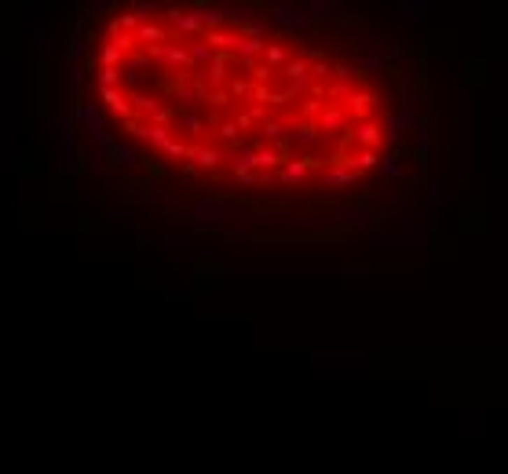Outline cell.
Returning a JSON list of instances; mask_svg holds the SVG:
<instances>
[{
	"mask_svg": "<svg viewBox=\"0 0 508 474\" xmlns=\"http://www.w3.org/2000/svg\"><path fill=\"white\" fill-rule=\"evenodd\" d=\"M190 219H194V226L205 234V230H212V226H224V223H234L238 219V208L227 205L224 198H198L194 208H190Z\"/></svg>",
	"mask_w": 508,
	"mask_h": 474,
	"instance_id": "6da1fadb",
	"label": "cell"
},
{
	"mask_svg": "<svg viewBox=\"0 0 508 474\" xmlns=\"http://www.w3.org/2000/svg\"><path fill=\"white\" fill-rule=\"evenodd\" d=\"M414 117H417V110H414V91L402 88V91H399V103H395V110L388 113V121H384V139H388V142H402L406 132L414 128Z\"/></svg>",
	"mask_w": 508,
	"mask_h": 474,
	"instance_id": "7a4b0ae2",
	"label": "cell"
},
{
	"mask_svg": "<svg viewBox=\"0 0 508 474\" xmlns=\"http://www.w3.org/2000/svg\"><path fill=\"white\" fill-rule=\"evenodd\" d=\"M165 26H172L176 34H183V37H205V22H201V8H190V11H183V8H168L165 11Z\"/></svg>",
	"mask_w": 508,
	"mask_h": 474,
	"instance_id": "3957f363",
	"label": "cell"
},
{
	"mask_svg": "<svg viewBox=\"0 0 508 474\" xmlns=\"http://www.w3.org/2000/svg\"><path fill=\"white\" fill-rule=\"evenodd\" d=\"M271 22H275V26H282L285 34H293V37H300V34H311V29H314L311 15L296 11V8H289V4H275V8H271Z\"/></svg>",
	"mask_w": 508,
	"mask_h": 474,
	"instance_id": "277c9868",
	"label": "cell"
},
{
	"mask_svg": "<svg viewBox=\"0 0 508 474\" xmlns=\"http://www.w3.org/2000/svg\"><path fill=\"white\" fill-rule=\"evenodd\" d=\"M150 55V62H161V66L168 70V73H180V70H187L190 66V52L183 44H161V47H154V52H147Z\"/></svg>",
	"mask_w": 508,
	"mask_h": 474,
	"instance_id": "5b68a950",
	"label": "cell"
},
{
	"mask_svg": "<svg viewBox=\"0 0 508 474\" xmlns=\"http://www.w3.org/2000/svg\"><path fill=\"white\" fill-rule=\"evenodd\" d=\"M347 117H355L358 121H370V113L377 110V88H355L351 95H347Z\"/></svg>",
	"mask_w": 508,
	"mask_h": 474,
	"instance_id": "8992f818",
	"label": "cell"
},
{
	"mask_svg": "<svg viewBox=\"0 0 508 474\" xmlns=\"http://www.w3.org/2000/svg\"><path fill=\"white\" fill-rule=\"evenodd\" d=\"M347 139H355V142H358V150H377V146L384 142V132H380V124L370 117V121L351 124V135H347Z\"/></svg>",
	"mask_w": 508,
	"mask_h": 474,
	"instance_id": "52a82bcc",
	"label": "cell"
},
{
	"mask_svg": "<svg viewBox=\"0 0 508 474\" xmlns=\"http://www.w3.org/2000/svg\"><path fill=\"white\" fill-rule=\"evenodd\" d=\"M48 113V62L34 59V117Z\"/></svg>",
	"mask_w": 508,
	"mask_h": 474,
	"instance_id": "ba28073f",
	"label": "cell"
},
{
	"mask_svg": "<svg viewBox=\"0 0 508 474\" xmlns=\"http://www.w3.org/2000/svg\"><path fill=\"white\" fill-rule=\"evenodd\" d=\"M311 168V157H285V165L278 168V183L282 186H300L307 179Z\"/></svg>",
	"mask_w": 508,
	"mask_h": 474,
	"instance_id": "9c48e42d",
	"label": "cell"
},
{
	"mask_svg": "<svg viewBox=\"0 0 508 474\" xmlns=\"http://www.w3.org/2000/svg\"><path fill=\"white\" fill-rule=\"evenodd\" d=\"M161 44H168V29L161 22H143L136 29V47H143V52H154Z\"/></svg>",
	"mask_w": 508,
	"mask_h": 474,
	"instance_id": "30bf717a",
	"label": "cell"
},
{
	"mask_svg": "<svg viewBox=\"0 0 508 474\" xmlns=\"http://www.w3.org/2000/svg\"><path fill=\"white\" fill-rule=\"evenodd\" d=\"M347 121H351V117H347L344 106H326V110L319 113V132L329 139V135H337L340 128H347Z\"/></svg>",
	"mask_w": 508,
	"mask_h": 474,
	"instance_id": "8fae6325",
	"label": "cell"
},
{
	"mask_svg": "<svg viewBox=\"0 0 508 474\" xmlns=\"http://www.w3.org/2000/svg\"><path fill=\"white\" fill-rule=\"evenodd\" d=\"M337 219L344 226H366V223H373V208L366 201H351V205L337 208Z\"/></svg>",
	"mask_w": 508,
	"mask_h": 474,
	"instance_id": "7c38bea8",
	"label": "cell"
},
{
	"mask_svg": "<svg viewBox=\"0 0 508 474\" xmlns=\"http://www.w3.org/2000/svg\"><path fill=\"white\" fill-rule=\"evenodd\" d=\"M307 15H311V22H340L344 19V8L337 4V0H311Z\"/></svg>",
	"mask_w": 508,
	"mask_h": 474,
	"instance_id": "4fadbf2b",
	"label": "cell"
},
{
	"mask_svg": "<svg viewBox=\"0 0 508 474\" xmlns=\"http://www.w3.org/2000/svg\"><path fill=\"white\" fill-rule=\"evenodd\" d=\"M351 183H358V172H351L340 161H333V168H326L319 179V186H351Z\"/></svg>",
	"mask_w": 508,
	"mask_h": 474,
	"instance_id": "5bb4252c",
	"label": "cell"
},
{
	"mask_svg": "<svg viewBox=\"0 0 508 474\" xmlns=\"http://www.w3.org/2000/svg\"><path fill=\"white\" fill-rule=\"evenodd\" d=\"M190 161H194V168L216 172L219 161H224V150L219 146H190Z\"/></svg>",
	"mask_w": 508,
	"mask_h": 474,
	"instance_id": "9a60e30c",
	"label": "cell"
},
{
	"mask_svg": "<svg viewBox=\"0 0 508 474\" xmlns=\"http://www.w3.org/2000/svg\"><path fill=\"white\" fill-rule=\"evenodd\" d=\"M263 52H267V40L242 37V40H238V47H234V59H238V62H245V66H252V62H256Z\"/></svg>",
	"mask_w": 508,
	"mask_h": 474,
	"instance_id": "2e32d148",
	"label": "cell"
},
{
	"mask_svg": "<svg viewBox=\"0 0 508 474\" xmlns=\"http://www.w3.org/2000/svg\"><path fill=\"white\" fill-rule=\"evenodd\" d=\"M282 77L289 80V84H296V88H311V66H307V59H304V55L293 59L289 66L282 70Z\"/></svg>",
	"mask_w": 508,
	"mask_h": 474,
	"instance_id": "e0dca14e",
	"label": "cell"
},
{
	"mask_svg": "<svg viewBox=\"0 0 508 474\" xmlns=\"http://www.w3.org/2000/svg\"><path fill=\"white\" fill-rule=\"evenodd\" d=\"M289 62H293V55H289V47H285V44H271V40H267V52H263V66L267 70H285V66H289Z\"/></svg>",
	"mask_w": 508,
	"mask_h": 474,
	"instance_id": "ac0fdd59",
	"label": "cell"
},
{
	"mask_svg": "<svg viewBox=\"0 0 508 474\" xmlns=\"http://www.w3.org/2000/svg\"><path fill=\"white\" fill-rule=\"evenodd\" d=\"M176 128L183 135H190V139H201L205 132H209V124H205L198 113H176Z\"/></svg>",
	"mask_w": 508,
	"mask_h": 474,
	"instance_id": "d6986e66",
	"label": "cell"
},
{
	"mask_svg": "<svg viewBox=\"0 0 508 474\" xmlns=\"http://www.w3.org/2000/svg\"><path fill=\"white\" fill-rule=\"evenodd\" d=\"M417 165L421 168H428V161H432V124L428 121H421V132H417Z\"/></svg>",
	"mask_w": 508,
	"mask_h": 474,
	"instance_id": "ffe728a7",
	"label": "cell"
},
{
	"mask_svg": "<svg viewBox=\"0 0 508 474\" xmlns=\"http://www.w3.org/2000/svg\"><path fill=\"white\" fill-rule=\"evenodd\" d=\"M399 11H402V19L409 26H421L428 19V4H424V0H399Z\"/></svg>",
	"mask_w": 508,
	"mask_h": 474,
	"instance_id": "44dd1931",
	"label": "cell"
},
{
	"mask_svg": "<svg viewBox=\"0 0 508 474\" xmlns=\"http://www.w3.org/2000/svg\"><path fill=\"white\" fill-rule=\"evenodd\" d=\"M282 165H285V157H282V150H275V146H260V150H256V168L278 172Z\"/></svg>",
	"mask_w": 508,
	"mask_h": 474,
	"instance_id": "7402d4cb",
	"label": "cell"
},
{
	"mask_svg": "<svg viewBox=\"0 0 508 474\" xmlns=\"http://www.w3.org/2000/svg\"><path fill=\"white\" fill-rule=\"evenodd\" d=\"M88 37H81V34H73V37H66V52H62V55H66V59H73V62H81V66H85V62H88Z\"/></svg>",
	"mask_w": 508,
	"mask_h": 474,
	"instance_id": "603a6c76",
	"label": "cell"
},
{
	"mask_svg": "<svg viewBox=\"0 0 508 474\" xmlns=\"http://www.w3.org/2000/svg\"><path fill=\"white\" fill-rule=\"evenodd\" d=\"M77 121L81 124H88V128H95V124H103V113H99V106L95 103H88V99H77Z\"/></svg>",
	"mask_w": 508,
	"mask_h": 474,
	"instance_id": "cb8c5ba5",
	"label": "cell"
},
{
	"mask_svg": "<svg viewBox=\"0 0 508 474\" xmlns=\"http://www.w3.org/2000/svg\"><path fill=\"white\" fill-rule=\"evenodd\" d=\"M187 52H190V66H194V62H198V66H201V62H205V66H212V59H216V52L205 44V37L201 40H190Z\"/></svg>",
	"mask_w": 508,
	"mask_h": 474,
	"instance_id": "d4e9b609",
	"label": "cell"
},
{
	"mask_svg": "<svg viewBox=\"0 0 508 474\" xmlns=\"http://www.w3.org/2000/svg\"><path fill=\"white\" fill-rule=\"evenodd\" d=\"M402 154H388L384 161H380V175H388V179H402L406 175V165H402Z\"/></svg>",
	"mask_w": 508,
	"mask_h": 474,
	"instance_id": "484cf974",
	"label": "cell"
},
{
	"mask_svg": "<svg viewBox=\"0 0 508 474\" xmlns=\"http://www.w3.org/2000/svg\"><path fill=\"white\" fill-rule=\"evenodd\" d=\"M293 142H300V146H319V142H326V135L314 132V128H307V124H296L293 128Z\"/></svg>",
	"mask_w": 508,
	"mask_h": 474,
	"instance_id": "4316f807",
	"label": "cell"
},
{
	"mask_svg": "<svg viewBox=\"0 0 508 474\" xmlns=\"http://www.w3.org/2000/svg\"><path fill=\"white\" fill-rule=\"evenodd\" d=\"M37 157H41L37 142H34V146H26L22 157H19V168H15V172H19V175H34V172H37Z\"/></svg>",
	"mask_w": 508,
	"mask_h": 474,
	"instance_id": "83f0119b",
	"label": "cell"
},
{
	"mask_svg": "<svg viewBox=\"0 0 508 474\" xmlns=\"http://www.w3.org/2000/svg\"><path fill=\"white\" fill-rule=\"evenodd\" d=\"M136 161H139V157H136V150H132V146H124V142H121L117 150H114V157H110V168H132Z\"/></svg>",
	"mask_w": 508,
	"mask_h": 474,
	"instance_id": "f1b7e54d",
	"label": "cell"
},
{
	"mask_svg": "<svg viewBox=\"0 0 508 474\" xmlns=\"http://www.w3.org/2000/svg\"><path fill=\"white\" fill-rule=\"evenodd\" d=\"M121 84H124V73H121V70H106V66H99V91L121 88Z\"/></svg>",
	"mask_w": 508,
	"mask_h": 474,
	"instance_id": "f546056e",
	"label": "cell"
},
{
	"mask_svg": "<svg viewBox=\"0 0 508 474\" xmlns=\"http://www.w3.org/2000/svg\"><path fill=\"white\" fill-rule=\"evenodd\" d=\"M260 135H263L267 142H275V139L285 142V124H282V121H263V124H260Z\"/></svg>",
	"mask_w": 508,
	"mask_h": 474,
	"instance_id": "4dcf8cb0",
	"label": "cell"
},
{
	"mask_svg": "<svg viewBox=\"0 0 508 474\" xmlns=\"http://www.w3.org/2000/svg\"><path fill=\"white\" fill-rule=\"evenodd\" d=\"M132 11L139 15V22H154V15H161V8H157L154 0H136Z\"/></svg>",
	"mask_w": 508,
	"mask_h": 474,
	"instance_id": "1f68e13d",
	"label": "cell"
},
{
	"mask_svg": "<svg viewBox=\"0 0 508 474\" xmlns=\"http://www.w3.org/2000/svg\"><path fill=\"white\" fill-rule=\"evenodd\" d=\"M442 190H447V186H442V179H428V183H424V193H428V205H432V208L442 205Z\"/></svg>",
	"mask_w": 508,
	"mask_h": 474,
	"instance_id": "d6a6232c",
	"label": "cell"
},
{
	"mask_svg": "<svg viewBox=\"0 0 508 474\" xmlns=\"http://www.w3.org/2000/svg\"><path fill=\"white\" fill-rule=\"evenodd\" d=\"M227 62H231L227 55H216L212 59V66H209V80H212V84H219V80L227 77Z\"/></svg>",
	"mask_w": 508,
	"mask_h": 474,
	"instance_id": "836d02e7",
	"label": "cell"
},
{
	"mask_svg": "<svg viewBox=\"0 0 508 474\" xmlns=\"http://www.w3.org/2000/svg\"><path fill=\"white\" fill-rule=\"evenodd\" d=\"M157 244H165V249H172V252H183V249H190V237H168V234H157Z\"/></svg>",
	"mask_w": 508,
	"mask_h": 474,
	"instance_id": "e575fe53",
	"label": "cell"
},
{
	"mask_svg": "<svg viewBox=\"0 0 508 474\" xmlns=\"http://www.w3.org/2000/svg\"><path fill=\"white\" fill-rule=\"evenodd\" d=\"M165 157H172V161H183V157H187V161H190V146H183L180 139H172L168 150H165Z\"/></svg>",
	"mask_w": 508,
	"mask_h": 474,
	"instance_id": "d590c367",
	"label": "cell"
},
{
	"mask_svg": "<svg viewBox=\"0 0 508 474\" xmlns=\"http://www.w3.org/2000/svg\"><path fill=\"white\" fill-rule=\"evenodd\" d=\"M88 11L92 15H110V11H121V4H117V0H92Z\"/></svg>",
	"mask_w": 508,
	"mask_h": 474,
	"instance_id": "8d00e7d4",
	"label": "cell"
},
{
	"mask_svg": "<svg viewBox=\"0 0 508 474\" xmlns=\"http://www.w3.org/2000/svg\"><path fill=\"white\" fill-rule=\"evenodd\" d=\"M219 139L238 146V121H224V124H219Z\"/></svg>",
	"mask_w": 508,
	"mask_h": 474,
	"instance_id": "74e56055",
	"label": "cell"
},
{
	"mask_svg": "<svg viewBox=\"0 0 508 474\" xmlns=\"http://www.w3.org/2000/svg\"><path fill=\"white\" fill-rule=\"evenodd\" d=\"M52 201H73V183H62V186H55Z\"/></svg>",
	"mask_w": 508,
	"mask_h": 474,
	"instance_id": "f35d334b",
	"label": "cell"
},
{
	"mask_svg": "<svg viewBox=\"0 0 508 474\" xmlns=\"http://www.w3.org/2000/svg\"><path fill=\"white\" fill-rule=\"evenodd\" d=\"M106 219H110V223H132V212H124V208H110V212H106Z\"/></svg>",
	"mask_w": 508,
	"mask_h": 474,
	"instance_id": "ab89813d",
	"label": "cell"
},
{
	"mask_svg": "<svg viewBox=\"0 0 508 474\" xmlns=\"http://www.w3.org/2000/svg\"><path fill=\"white\" fill-rule=\"evenodd\" d=\"M252 91H256V88H252L249 80H234V84H231V95H238V99H242V95H252Z\"/></svg>",
	"mask_w": 508,
	"mask_h": 474,
	"instance_id": "60d3db41",
	"label": "cell"
},
{
	"mask_svg": "<svg viewBox=\"0 0 508 474\" xmlns=\"http://www.w3.org/2000/svg\"><path fill=\"white\" fill-rule=\"evenodd\" d=\"M147 175L161 179V175H165V165H161V161H150V157H147Z\"/></svg>",
	"mask_w": 508,
	"mask_h": 474,
	"instance_id": "b9f144b4",
	"label": "cell"
},
{
	"mask_svg": "<svg viewBox=\"0 0 508 474\" xmlns=\"http://www.w3.org/2000/svg\"><path fill=\"white\" fill-rule=\"evenodd\" d=\"M322 77H329V66H326V62H314V66H311V80H322Z\"/></svg>",
	"mask_w": 508,
	"mask_h": 474,
	"instance_id": "7bdbcfd3",
	"label": "cell"
},
{
	"mask_svg": "<svg viewBox=\"0 0 508 474\" xmlns=\"http://www.w3.org/2000/svg\"><path fill=\"white\" fill-rule=\"evenodd\" d=\"M165 299H168V303H190V299H194V296H190V292H168Z\"/></svg>",
	"mask_w": 508,
	"mask_h": 474,
	"instance_id": "ee69618b",
	"label": "cell"
},
{
	"mask_svg": "<svg viewBox=\"0 0 508 474\" xmlns=\"http://www.w3.org/2000/svg\"><path fill=\"white\" fill-rule=\"evenodd\" d=\"M275 70H267V66H252V80H267Z\"/></svg>",
	"mask_w": 508,
	"mask_h": 474,
	"instance_id": "f6af8a7d",
	"label": "cell"
}]
</instances>
